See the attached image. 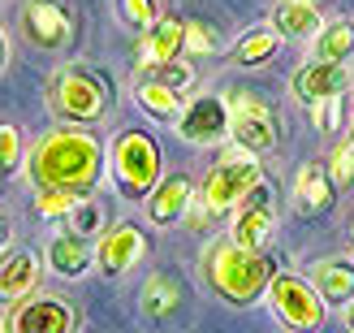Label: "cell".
<instances>
[{
  "label": "cell",
  "mask_w": 354,
  "mask_h": 333,
  "mask_svg": "<svg viewBox=\"0 0 354 333\" xmlns=\"http://www.w3.org/2000/svg\"><path fill=\"white\" fill-rule=\"evenodd\" d=\"M104 143L86 126H52L44 138L26 147L22 173L35 190H69V195H91L100 186Z\"/></svg>",
  "instance_id": "obj_1"
},
{
  "label": "cell",
  "mask_w": 354,
  "mask_h": 333,
  "mask_svg": "<svg viewBox=\"0 0 354 333\" xmlns=\"http://www.w3.org/2000/svg\"><path fill=\"white\" fill-rule=\"evenodd\" d=\"M203 282L229 307H251L272 282V260L263 251H246L234 238H221L203 251Z\"/></svg>",
  "instance_id": "obj_2"
},
{
  "label": "cell",
  "mask_w": 354,
  "mask_h": 333,
  "mask_svg": "<svg viewBox=\"0 0 354 333\" xmlns=\"http://www.w3.org/2000/svg\"><path fill=\"white\" fill-rule=\"evenodd\" d=\"M52 117H61V126H95L113 109V87L86 65H61L52 69L44 82Z\"/></svg>",
  "instance_id": "obj_3"
},
{
  "label": "cell",
  "mask_w": 354,
  "mask_h": 333,
  "mask_svg": "<svg viewBox=\"0 0 354 333\" xmlns=\"http://www.w3.org/2000/svg\"><path fill=\"white\" fill-rule=\"evenodd\" d=\"M109 165H113V178L126 199H147L156 190V182L165 178L160 143L147 130H121L109 147Z\"/></svg>",
  "instance_id": "obj_4"
},
{
  "label": "cell",
  "mask_w": 354,
  "mask_h": 333,
  "mask_svg": "<svg viewBox=\"0 0 354 333\" xmlns=\"http://www.w3.org/2000/svg\"><path fill=\"white\" fill-rule=\"evenodd\" d=\"M263 182V169L255 156L246 152H229L216 169H207L203 190H199V208L207 217H221V213H234V208L251 195V190Z\"/></svg>",
  "instance_id": "obj_5"
},
{
  "label": "cell",
  "mask_w": 354,
  "mask_h": 333,
  "mask_svg": "<svg viewBox=\"0 0 354 333\" xmlns=\"http://www.w3.org/2000/svg\"><path fill=\"white\" fill-rule=\"evenodd\" d=\"M263 294H268L272 316L286 325V329L311 333V329H320L324 316H328L320 290H315L311 282H303V277H294V273H272V282H268V290H263Z\"/></svg>",
  "instance_id": "obj_6"
},
{
  "label": "cell",
  "mask_w": 354,
  "mask_h": 333,
  "mask_svg": "<svg viewBox=\"0 0 354 333\" xmlns=\"http://www.w3.org/2000/svg\"><path fill=\"white\" fill-rule=\"evenodd\" d=\"M229 138L238 143V152L246 156H263L277 147V117L268 109V100L255 91H229Z\"/></svg>",
  "instance_id": "obj_7"
},
{
  "label": "cell",
  "mask_w": 354,
  "mask_h": 333,
  "mask_svg": "<svg viewBox=\"0 0 354 333\" xmlns=\"http://www.w3.org/2000/svg\"><path fill=\"white\" fill-rule=\"evenodd\" d=\"M173 126H177V138H186L194 147H212L229 138V104L225 96H212V91L190 96L182 100V113L173 117Z\"/></svg>",
  "instance_id": "obj_8"
},
{
  "label": "cell",
  "mask_w": 354,
  "mask_h": 333,
  "mask_svg": "<svg viewBox=\"0 0 354 333\" xmlns=\"http://www.w3.org/2000/svg\"><path fill=\"white\" fill-rule=\"evenodd\" d=\"M78 312L61 294H26L9 312V333H74Z\"/></svg>",
  "instance_id": "obj_9"
},
{
  "label": "cell",
  "mask_w": 354,
  "mask_h": 333,
  "mask_svg": "<svg viewBox=\"0 0 354 333\" xmlns=\"http://www.w3.org/2000/svg\"><path fill=\"white\" fill-rule=\"evenodd\" d=\"M272 225H277L272 190H268V182H259L251 195L234 208V230H229V238H234L238 247H246V251H263L268 238H272Z\"/></svg>",
  "instance_id": "obj_10"
},
{
  "label": "cell",
  "mask_w": 354,
  "mask_h": 333,
  "mask_svg": "<svg viewBox=\"0 0 354 333\" xmlns=\"http://www.w3.org/2000/svg\"><path fill=\"white\" fill-rule=\"evenodd\" d=\"M22 30L39 52H61L74 44V17L57 0H30L22 9Z\"/></svg>",
  "instance_id": "obj_11"
},
{
  "label": "cell",
  "mask_w": 354,
  "mask_h": 333,
  "mask_svg": "<svg viewBox=\"0 0 354 333\" xmlns=\"http://www.w3.org/2000/svg\"><path fill=\"white\" fill-rule=\"evenodd\" d=\"M143 255H147V234L130 221L113 225V230L100 234V242H95V264H100L104 277H126Z\"/></svg>",
  "instance_id": "obj_12"
},
{
  "label": "cell",
  "mask_w": 354,
  "mask_h": 333,
  "mask_svg": "<svg viewBox=\"0 0 354 333\" xmlns=\"http://www.w3.org/2000/svg\"><path fill=\"white\" fill-rule=\"evenodd\" d=\"M333 199H337V182L328 178V165H315L307 161L303 169L294 173V190H290V204H294V213L311 221V217H324Z\"/></svg>",
  "instance_id": "obj_13"
},
{
  "label": "cell",
  "mask_w": 354,
  "mask_h": 333,
  "mask_svg": "<svg viewBox=\"0 0 354 333\" xmlns=\"http://www.w3.org/2000/svg\"><path fill=\"white\" fill-rule=\"evenodd\" d=\"M290 91H294V100H303L307 109L320 104V100H337V96L350 91V69L346 65H328V61H307L290 78Z\"/></svg>",
  "instance_id": "obj_14"
},
{
  "label": "cell",
  "mask_w": 354,
  "mask_h": 333,
  "mask_svg": "<svg viewBox=\"0 0 354 333\" xmlns=\"http://www.w3.org/2000/svg\"><path fill=\"white\" fill-rule=\"evenodd\" d=\"M35 290H39V255L26 247H5L0 251V303L13 307Z\"/></svg>",
  "instance_id": "obj_15"
},
{
  "label": "cell",
  "mask_w": 354,
  "mask_h": 333,
  "mask_svg": "<svg viewBox=\"0 0 354 333\" xmlns=\"http://www.w3.org/2000/svg\"><path fill=\"white\" fill-rule=\"evenodd\" d=\"M182 39H186V22H177V17H156V22L143 30V39H138V69L151 74V69L177 61Z\"/></svg>",
  "instance_id": "obj_16"
},
{
  "label": "cell",
  "mask_w": 354,
  "mask_h": 333,
  "mask_svg": "<svg viewBox=\"0 0 354 333\" xmlns=\"http://www.w3.org/2000/svg\"><path fill=\"white\" fill-rule=\"evenodd\" d=\"M194 204V182L186 173H169V178L156 182V190L147 195V217L156 225H173L186 217V208Z\"/></svg>",
  "instance_id": "obj_17"
},
{
  "label": "cell",
  "mask_w": 354,
  "mask_h": 333,
  "mask_svg": "<svg viewBox=\"0 0 354 333\" xmlns=\"http://www.w3.org/2000/svg\"><path fill=\"white\" fill-rule=\"evenodd\" d=\"M44 264H48V273H57V277H65V282H74V277H82L86 269L95 264V247L86 238H78V234H57L48 242V251H44Z\"/></svg>",
  "instance_id": "obj_18"
},
{
  "label": "cell",
  "mask_w": 354,
  "mask_h": 333,
  "mask_svg": "<svg viewBox=\"0 0 354 333\" xmlns=\"http://www.w3.org/2000/svg\"><path fill=\"white\" fill-rule=\"evenodd\" d=\"M311 286L320 290L324 303H350L354 299V260L350 255H328L311 269Z\"/></svg>",
  "instance_id": "obj_19"
},
{
  "label": "cell",
  "mask_w": 354,
  "mask_h": 333,
  "mask_svg": "<svg viewBox=\"0 0 354 333\" xmlns=\"http://www.w3.org/2000/svg\"><path fill=\"white\" fill-rule=\"evenodd\" d=\"M138 307H143V316H151V321L177 316V307H182V286H177V277H169V273L147 277L143 294H138Z\"/></svg>",
  "instance_id": "obj_20"
},
{
  "label": "cell",
  "mask_w": 354,
  "mask_h": 333,
  "mask_svg": "<svg viewBox=\"0 0 354 333\" xmlns=\"http://www.w3.org/2000/svg\"><path fill=\"white\" fill-rule=\"evenodd\" d=\"M354 57V22L337 17V22H324L320 35L311 44V61H328V65H346Z\"/></svg>",
  "instance_id": "obj_21"
},
{
  "label": "cell",
  "mask_w": 354,
  "mask_h": 333,
  "mask_svg": "<svg viewBox=\"0 0 354 333\" xmlns=\"http://www.w3.org/2000/svg\"><path fill=\"white\" fill-rule=\"evenodd\" d=\"M272 26L277 35H286V39H315L324 26V17L315 5H294V0H281L272 9Z\"/></svg>",
  "instance_id": "obj_22"
},
{
  "label": "cell",
  "mask_w": 354,
  "mask_h": 333,
  "mask_svg": "<svg viewBox=\"0 0 354 333\" xmlns=\"http://www.w3.org/2000/svg\"><path fill=\"white\" fill-rule=\"evenodd\" d=\"M277 48H281V35H277V26L268 22V26H251V30H242V35H238V44L229 48V57H234V65H263Z\"/></svg>",
  "instance_id": "obj_23"
},
{
  "label": "cell",
  "mask_w": 354,
  "mask_h": 333,
  "mask_svg": "<svg viewBox=\"0 0 354 333\" xmlns=\"http://www.w3.org/2000/svg\"><path fill=\"white\" fill-rule=\"evenodd\" d=\"M134 100H138V109H147L151 117H165V121H173L177 113H182V100H186V96H177L173 87H165L160 78L143 74V78L134 82Z\"/></svg>",
  "instance_id": "obj_24"
},
{
  "label": "cell",
  "mask_w": 354,
  "mask_h": 333,
  "mask_svg": "<svg viewBox=\"0 0 354 333\" xmlns=\"http://www.w3.org/2000/svg\"><path fill=\"white\" fill-rule=\"evenodd\" d=\"M82 195H69V190H35V213L44 221H57V217H69L78 208Z\"/></svg>",
  "instance_id": "obj_25"
},
{
  "label": "cell",
  "mask_w": 354,
  "mask_h": 333,
  "mask_svg": "<svg viewBox=\"0 0 354 333\" xmlns=\"http://www.w3.org/2000/svg\"><path fill=\"white\" fill-rule=\"evenodd\" d=\"M26 161V143H22V130L9 126V121H0V173L9 169H22Z\"/></svg>",
  "instance_id": "obj_26"
},
{
  "label": "cell",
  "mask_w": 354,
  "mask_h": 333,
  "mask_svg": "<svg viewBox=\"0 0 354 333\" xmlns=\"http://www.w3.org/2000/svg\"><path fill=\"white\" fill-rule=\"evenodd\" d=\"M69 221V234H78V238H95L100 234V225H104V217H100V208L95 204H86V199H78V208L65 217Z\"/></svg>",
  "instance_id": "obj_27"
},
{
  "label": "cell",
  "mask_w": 354,
  "mask_h": 333,
  "mask_svg": "<svg viewBox=\"0 0 354 333\" xmlns=\"http://www.w3.org/2000/svg\"><path fill=\"white\" fill-rule=\"evenodd\" d=\"M117 9H121V22L134 26V30H147L156 17V0H117Z\"/></svg>",
  "instance_id": "obj_28"
},
{
  "label": "cell",
  "mask_w": 354,
  "mask_h": 333,
  "mask_svg": "<svg viewBox=\"0 0 354 333\" xmlns=\"http://www.w3.org/2000/svg\"><path fill=\"white\" fill-rule=\"evenodd\" d=\"M151 78H160L165 87H173L177 96H186L190 87H194V65H186V61H169V65H160V69H151Z\"/></svg>",
  "instance_id": "obj_29"
},
{
  "label": "cell",
  "mask_w": 354,
  "mask_h": 333,
  "mask_svg": "<svg viewBox=\"0 0 354 333\" xmlns=\"http://www.w3.org/2000/svg\"><path fill=\"white\" fill-rule=\"evenodd\" d=\"M328 178L337 186H350L354 182V143H337L328 156Z\"/></svg>",
  "instance_id": "obj_30"
},
{
  "label": "cell",
  "mask_w": 354,
  "mask_h": 333,
  "mask_svg": "<svg viewBox=\"0 0 354 333\" xmlns=\"http://www.w3.org/2000/svg\"><path fill=\"white\" fill-rule=\"evenodd\" d=\"M311 121H315V130H320V134H337L342 130V96L311 104Z\"/></svg>",
  "instance_id": "obj_31"
},
{
  "label": "cell",
  "mask_w": 354,
  "mask_h": 333,
  "mask_svg": "<svg viewBox=\"0 0 354 333\" xmlns=\"http://www.w3.org/2000/svg\"><path fill=\"white\" fill-rule=\"evenodd\" d=\"M182 48H186V52H212V48H216V39L207 35L203 22H186V39H182Z\"/></svg>",
  "instance_id": "obj_32"
},
{
  "label": "cell",
  "mask_w": 354,
  "mask_h": 333,
  "mask_svg": "<svg viewBox=\"0 0 354 333\" xmlns=\"http://www.w3.org/2000/svg\"><path fill=\"white\" fill-rule=\"evenodd\" d=\"M5 65H9V35L0 30V74H5Z\"/></svg>",
  "instance_id": "obj_33"
},
{
  "label": "cell",
  "mask_w": 354,
  "mask_h": 333,
  "mask_svg": "<svg viewBox=\"0 0 354 333\" xmlns=\"http://www.w3.org/2000/svg\"><path fill=\"white\" fill-rule=\"evenodd\" d=\"M342 321H346V329H350V333H354V299H350V303H346V307H342Z\"/></svg>",
  "instance_id": "obj_34"
},
{
  "label": "cell",
  "mask_w": 354,
  "mask_h": 333,
  "mask_svg": "<svg viewBox=\"0 0 354 333\" xmlns=\"http://www.w3.org/2000/svg\"><path fill=\"white\" fill-rule=\"evenodd\" d=\"M5 247H9V221L0 217V251H5Z\"/></svg>",
  "instance_id": "obj_35"
},
{
  "label": "cell",
  "mask_w": 354,
  "mask_h": 333,
  "mask_svg": "<svg viewBox=\"0 0 354 333\" xmlns=\"http://www.w3.org/2000/svg\"><path fill=\"white\" fill-rule=\"evenodd\" d=\"M0 333H9V325H5V316H0Z\"/></svg>",
  "instance_id": "obj_36"
},
{
  "label": "cell",
  "mask_w": 354,
  "mask_h": 333,
  "mask_svg": "<svg viewBox=\"0 0 354 333\" xmlns=\"http://www.w3.org/2000/svg\"><path fill=\"white\" fill-rule=\"evenodd\" d=\"M294 5H315V0H294Z\"/></svg>",
  "instance_id": "obj_37"
},
{
  "label": "cell",
  "mask_w": 354,
  "mask_h": 333,
  "mask_svg": "<svg viewBox=\"0 0 354 333\" xmlns=\"http://www.w3.org/2000/svg\"><path fill=\"white\" fill-rule=\"evenodd\" d=\"M350 143H354V121H350Z\"/></svg>",
  "instance_id": "obj_38"
},
{
  "label": "cell",
  "mask_w": 354,
  "mask_h": 333,
  "mask_svg": "<svg viewBox=\"0 0 354 333\" xmlns=\"http://www.w3.org/2000/svg\"><path fill=\"white\" fill-rule=\"evenodd\" d=\"M350 247H354V230H350Z\"/></svg>",
  "instance_id": "obj_39"
}]
</instances>
